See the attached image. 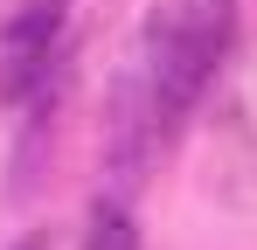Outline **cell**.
I'll return each mask as SVG.
<instances>
[{
    "instance_id": "cell-1",
    "label": "cell",
    "mask_w": 257,
    "mask_h": 250,
    "mask_svg": "<svg viewBox=\"0 0 257 250\" xmlns=\"http://www.w3.org/2000/svg\"><path fill=\"white\" fill-rule=\"evenodd\" d=\"M63 42V0H21L0 28V97H28L56 63Z\"/></svg>"
},
{
    "instance_id": "cell-2",
    "label": "cell",
    "mask_w": 257,
    "mask_h": 250,
    "mask_svg": "<svg viewBox=\"0 0 257 250\" xmlns=\"http://www.w3.org/2000/svg\"><path fill=\"white\" fill-rule=\"evenodd\" d=\"M84 250H139V222L118 195H97L90 202V222H84Z\"/></svg>"
},
{
    "instance_id": "cell-3",
    "label": "cell",
    "mask_w": 257,
    "mask_h": 250,
    "mask_svg": "<svg viewBox=\"0 0 257 250\" xmlns=\"http://www.w3.org/2000/svg\"><path fill=\"white\" fill-rule=\"evenodd\" d=\"M7 250H42V236H14V243H7Z\"/></svg>"
},
{
    "instance_id": "cell-4",
    "label": "cell",
    "mask_w": 257,
    "mask_h": 250,
    "mask_svg": "<svg viewBox=\"0 0 257 250\" xmlns=\"http://www.w3.org/2000/svg\"><path fill=\"white\" fill-rule=\"evenodd\" d=\"M222 7H236V0H222Z\"/></svg>"
}]
</instances>
